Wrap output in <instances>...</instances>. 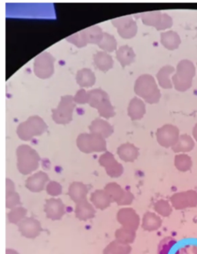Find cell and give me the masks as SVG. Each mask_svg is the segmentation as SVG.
<instances>
[{"label":"cell","mask_w":197,"mask_h":254,"mask_svg":"<svg viewBox=\"0 0 197 254\" xmlns=\"http://www.w3.org/2000/svg\"><path fill=\"white\" fill-rule=\"evenodd\" d=\"M44 211L47 218L52 220H61L66 213L65 205L61 199L52 198L46 201Z\"/></svg>","instance_id":"2e32d148"},{"label":"cell","mask_w":197,"mask_h":254,"mask_svg":"<svg viewBox=\"0 0 197 254\" xmlns=\"http://www.w3.org/2000/svg\"><path fill=\"white\" fill-rule=\"evenodd\" d=\"M19 231L22 237L34 239L41 234V223L33 217H27L19 223Z\"/></svg>","instance_id":"9a60e30c"},{"label":"cell","mask_w":197,"mask_h":254,"mask_svg":"<svg viewBox=\"0 0 197 254\" xmlns=\"http://www.w3.org/2000/svg\"><path fill=\"white\" fill-rule=\"evenodd\" d=\"M15 191V185L9 179H6V193L14 192Z\"/></svg>","instance_id":"f6af8a7d"},{"label":"cell","mask_w":197,"mask_h":254,"mask_svg":"<svg viewBox=\"0 0 197 254\" xmlns=\"http://www.w3.org/2000/svg\"><path fill=\"white\" fill-rule=\"evenodd\" d=\"M75 107L73 96L70 95L63 96L58 107L52 110V117L54 122L62 125L69 124L72 120V114Z\"/></svg>","instance_id":"52a82bcc"},{"label":"cell","mask_w":197,"mask_h":254,"mask_svg":"<svg viewBox=\"0 0 197 254\" xmlns=\"http://www.w3.org/2000/svg\"><path fill=\"white\" fill-rule=\"evenodd\" d=\"M112 23L117 28L122 38L131 39L137 33V25L132 16L116 18L112 20Z\"/></svg>","instance_id":"7c38bea8"},{"label":"cell","mask_w":197,"mask_h":254,"mask_svg":"<svg viewBox=\"0 0 197 254\" xmlns=\"http://www.w3.org/2000/svg\"><path fill=\"white\" fill-rule=\"evenodd\" d=\"M175 71L174 67L171 65H166L160 69L158 72L156 77H157L159 84L163 89H171L173 87L171 81L170 79V75Z\"/></svg>","instance_id":"4dcf8cb0"},{"label":"cell","mask_w":197,"mask_h":254,"mask_svg":"<svg viewBox=\"0 0 197 254\" xmlns=\"http://www.w3.org/2000/svg\"><path fill=\"white\" fill-rule=\"evenodd\" d=\"M6 254H19L17 251H14V250L12 249H7L6 252H5Z\"/></svg>","instance_id":"7dc6e473"},{"label":"cell","mask_w":197,"mask_h":254,"mask_svg":"<svg viewBox=\"0 0 197 254\" xmlns=\"http://www.w3.org/2000/svg\"><path fill=\"white\" fill-rule=\"evenodd\" d=\"M176 244H177V241L175 239L170 237H165L158 246L157 254H170V251L175 247Z\"/></svg>","instance_id":"74e56055"},{"label":"cell","mask_w":197,"mask_h":254,"mask_svg":"<svg viewBox=\"0 0 197 254\" xmlns=\"http://www.w3.org/2000/svg\"><path fill=\"white\" fill-rule=\"evenodd\" d=\"M117 154L124 162L132 163L139 156V149L131 143H125L118 148Z\"/></svg>","instance_id":"44dd1931"},{"label":"cell","mask_w":197,"mask_h":254,"mask_svg":"<svg viewBox=\"0 0 197 254\" xmlns=\"http://www.w3.org/2000/svg\"><path fill=\"white\" fill-rule=\"evenodd\" d=\"M47 125L39 116L29 117L27 121L18 126L16 132L19 139L31 140L34 136H40L47 130Z\"/></svg>","instance_id":"277c9868"},{"label":"cell","mask_w":197,"mask_h":254,"mask_svg":"<svg viewBox=\"0 0 197 254\" xmlns=\"http://www.w3.org/2000/svg\"><path fill=\"white\" fill-rule=\"evenodd\" d=\"M104 190L107 192L112 202L118 203L124 197L125 190L123 189L117 183H110L105 187Z\"/></svg>","instance_id":"d6a6232c"},{"label":"cell","mask_w":197,"mask_h":254,"mask_svg":"<svg viewBox=\"0 0 197 254\" xmlns=\"http://www.w3.org/2000/svg\"><path fill=\"white\" fill-rule=\"evenodd\" d=\"M74 101L75 103H79V104L88 103V101H89L88 92H86L84 89H79L75 96H74Z\"/></svg>","instance_id":"7bdbcfd3"},{"label":"cell","mask_w":197,"mask_h":254,"mask_svg":"<svg viewBox=\"0 0 197 254\" xmlns=\"http://www.w3.org/2000/svg\"><path fill=\"white\" fill-rule=\"evenodd\" d=\"M54 61L55 59L48 53L44 52L35 58L34 72L40 79L51 77L54 72Z\"/></svg>","instance_id":"9c48e42d"},{"label":"cell","mask_w":197,"mask_h":254,"mask_svg":"<svg viewBox=\"0 0 197 254\" xmlns=\"http://www.w3.org/2000/svg\"><path fill=\"white\" fill-rule=\"evenodd\" d=\"M135 231L124 227L118 229L115 232L116 240L124 244H132L135 241Z\"/></svg>","instance_id":"836d02e7"},{"label":"cell","mask_w":197,"mask_h":254,"mask_svg":"<svg viewBox=\"0 0 197 254\" xmlns=\"http://www.w3.org/2000/svg\"><path fill=\"white\" fill-rule=\"evenodd\" d=\"M117 61L120 63L123 67L131 65L135 60V54L133 50L128 46L120 47L117 51Z\"/></svg>","instance_id":"4316f807"},{"label":"cell","mask_w":197,"mask_h":254,"mask_svg":"<svg viewBox=\"0 0 197 254\" xmlns=\"http://www.w3.org/2000/svg\"><path fill=\"white\" fill-rule=\"evenodd\" d=\"M99 163L102 167L106 169L107 174L112 178H118L124 173V167L122 164L118 163L114 156L110 152L101 155Z\"/></svg>","instance_id":"5bb4252c"},{"label":"cell","mask_w":197,"mask_h":254,"mask_svg":"<svg viewBox=\"0 0 197 254\" xmlns=\"http://www.w3.org/2000/svg\"><path fill=\"white\" fill-rule=\"evenodd\" d=\"M16 156L18 170L23 175L31 174L40 166V155L28 145L19 146L16 149Z\"/></svg>","instance_id":"7a4b0ae2"},{"label":"cell","mask_w":197,"mask_h":254,"mask_svg":"<svg viewBox=\"0 0 197 254\" xmlns=\"http://www.w3.org/2000/svg\"><path fill=\"white\" fill-rule=\"evenodd\" d=\"M26 215H27L26 209L21 207V206H17V207L11 210V211L7 215V217H8L9 223L19 225V223L21 221L26 219Z\"/></svg>","instance_id":"d590c367"},{"label":"cell","mask_w":197,"mask_h":254,"mask_svg":"<svg viewBox=\"0 0 197 254\" xmlns=\"http://www.w3.org/2000/svg\"><path fill=\"white\" fill-rule=\"evenodd\" d=\"M154 210L158 214L164 216V217L170 216L173 212L171 205L170 204L168 201L164 200V199H160L155 203Z\"/></svg>","instance_id":"f35d334b"},{"label":"cell","mask_w":197,"mask_h":254,"mask_svg":"<svg viewBox=\"0 0 197 254\" xmlns=\"http://www.w3.org/2000/svg\"><path fill=\"white\" fill-rule=\"evenodd\" d=\"M174 165L179 171H189L192 168V159L191 158V156L184 153L177 155L174 159Z\"/></svg>","instance_id":"e575fe53"},{"label":"cell","mask_w":197,"mask_h":254,"mask_svg":"<svg viewBox=\"0 0 197 254\" xmlns=\"http://www.w3.org/2000/svg\"><path fill=\"white\" fill-rule=\"evenodd\" d=\"M88 96L89 106L97 109L102 117L109 119L115 116V110L110 103V97L103 89H96L88 91Z\"/></svg>","instance_id":"5b68a950"},{"label":"cell","mask_w":197,"mask_h":254,"mask_svg":"<svg viewBox=\"0 0 197 254\" xmlns=\"http://www.w3.org/2000/svg\"><path fill=\"white\" fill-rule=\"evenodd\" d=\"M162 223L163 221L160 216L152 212H147L144 214L142 218V228L145 231L153 232L159 230L161 227Z\"/></svg>","instance_id":"603a6c76"},{"label":"cell","mask_w":197,"mask_h":254,"mask_svg":"<svg viewBox=\"0 0 197 254\" xmlns=\"http://www.w3.org/2000/svg\"><path fill=\"white\" fill-rule=\"evenodd\" d=\"M133 199V194H132V192L126 190L124 197H123V199H121L117 204H118L119 206H127V205L131 204V203H132Z\"/></svg>","instance_id":"ee69618b"},{"label":"cell","mask_w":197,"mask_h":254,"mask_svg":"<svg viewBox=\"0 0 197 254\" xmlns=\"http://www.w3.org/2000/svg\"><path fill=\"white\" fill-rule=\"evenodd\" d=\"M49 177L43 171L38 172L26 180V188L33 192H40L47 187Z\"/></svg>","instance_id":"e0dca14e"},{"label":"cell","mask_w":197,"mask_h":254,"mask_svg":"<svg viewBox=\"0 0 197 254\" xmlns=\"http://www.w3.org/2000/svg\"><path fill=\"white\" fill-rule=\"evenodd\" d=\"M66 40L75 45V47H77L78 48L86 47L88 44L84 30H81V31L78 32L75 34L68 36V37H66Z\"/></svg>","instance_id":"ab89813d"},{"label":"cell","mask_w":197,"mask_h":254,"mask_svg":"<svg viewBox=\"0 0 197 254\" xmlns=\"http://www.w3.org/2000/svg\"><path fill=\"white\" fill-rule=\"evenodd\" d=\"M47 192L52 196H60L63 192L62 186L55 181H51L47 185Z\"/></svg>","instance_id":"b9f144b4"},{"label":"cell","mask_w":197,"mask_h":254,"mask_svg":"<svg viewBox=\"0 0 197 254\" xmlns=\"http://www.w3.org/2000/svg\"><path fill=\"white\" fill-rule=\"evenodd\" d=\"M132 251L130 244L116 241L110 243L103 251V254H130Z\"/></svg>","instance_id":"f546056e"},{"label":"cell","mask_w":197,"mask_h":254,"mask_svg":"<svg viewBox=\"0 0 197 254\" xmlns=\"http://www.w3.org/2000/svg\"><path fill=\"white\" fill-rule=\"evenodd\" d=\"M195 147V143L191 136L183 134L180 136L177 143L172 147L174 153H188Z\"/></svg>","instance_id":"d4e9b609"},{"label":"cell","mask_w":197,"mask_h":254,"mask_svg":"<svg viewBox=\"0 0 197 254\" xmlns=\"http://www.w3.org/2000/svg\"><path fill=\"white\" fill-rule=\"evenodd\" d=\"M100 48L104 51L113 52L117 49V43L115 37L107 33H104L103 40L100 42V44L98 45Z\"/></svg>","instance_id":"8d00e7d4"},{"label":"cell","mask_w":197,"mask_h":254,"mask_svg":"<svg viewBox=\"0 0 197 254\" xmlns=\"http://www.w3.org/2000/svg\"><path fill=\"white\" fill-rule=\"evenodd\" d=\"M156 139L160 146L173 147L180 138V130L175 126L166 124L156 131Z\"/></svg>","instance_id":"30bf717a"},{"label":"cell","mask_w":197,"mask_h":254,"mask_svg":"<svg viewBox=\"0 0 197 254\" xmlns=\"http://www.w3.org/2000/svg\"><path fill=\"white\" fill-rule=\"evenodd\" d=\"M172 206L177 210L197 206V192L193 190L173 194L170 198Z\"/></svg>","instance_id":"8fae6325"},{"label":"cell","mask_w":197,"mask_h":254,"mask_svg":"<svg viewBox=\"0 0 197 254\" xmlns=\"http://www.w3.org/2000/svg\"><path fill=\"white\" fill-rule=\"evenodd\" d=\"M90 200L95 207L100 210H105L110 206L112 202L110 196L103 190H97L91 194Z\"/></svg>","instance_id":"cb8c5ba5"},{"label":"cell","mask_w":197,"mask_h":254,"mask_svg":"<svg viewBox=\"0 0 197 254\" xmlns=\"http://www.w3.org/2000/svg\"><path fill=\"white\" fill-rule=\"evenodd\" d=\"M75 214L76 218L82 221H86L93 218L96 215V210L93 205L88 202L87 199L76 203Z\"/></svg>","instance_id":"d6986e66"},{"label":"cell","mask_w":197,"mask_h":254,"mask_svg":"<svg viewBox=\"0 0 197 254\" xmlns=\"http://www.w3.org/2000/svg\"><path fill=\"white\" fill-rule=\"evenodd\" d=\"M76 82L81 87H91L96 83L94 72L89 69H82L76 74Z\"/></svg>","instance_id":"83f0119b"},{"label":"cell","mask_w":197,"mask_h":254,"mask_svg":"<svg viewBox=\"0 0 197 254\" xmlns=\"http://www.w3.org/2000/svg\"><path fill=\"white\" fill-rule=\"evenodd\" d=\"M91 133L97 134L102 137L108 138L113 133V127L107 121H103L102 119H96L91 123L89 127Z\"/></svg>","instance_id":"ac0fdd59"},{"label":"cell","mask_w":197,"mask_h":254,"mask_svg":"<svg viewBox=\"0 0 197 254\" xmlns=\"http://www.w3.org/2000/svg\"><path fill=\"white\" fill-rule=\"evenodd\" d=\"M117 220L124 228L136 231L139 228L140 218L132 208H123L117 213Z\"/></svg>","instance_id":"4fadbf2b"},{"label":"cell","mask_w":197,"mask_h":254,"mask_svg":"<svg viewBox=\"0 0 197 254\" xmlns=\"http://www.w3.org/2000/svg\"><path fill=\"white\" fill-rule=\"evenodd\" d=\"M196 69L191 61H180L177 67V73L173 76L176 89L180 92L187 91L192 86L193 78L195 76Z\"/></svg>","instance_id":"3957f363"},{"label":"cell","mask_w":197,"mask_h":254,"mask_svg":"<svg viewBox=\"0 0 197 254\" xmlns=\"http://www.w3.org/2000/svg\"><path fill=\"white\" fill-rule=\"evenodd\" d=\"M161 43L167 50H173L178 48L181 40L176 32L168 31L161 33Z\"/></svg>","instance_id":"f1b7e54d"},{"label":"cell","mask_w":197,"mask_h":254,"mask_svg":"<svg viewBox=\"0 0 197 254\" xmlns=\"http://www.w3.org/2000/svg\"><path fill=\"white\" fill-rule=\"evenodd\" d=\"M76 144L82 153H100L107 150V142L104 138L94 133H82L76 139Z\"/></svg>","instance_id":"8992f818"},{"label":"cell","mask_w":197,"mask_h":254,"mask_svg":"<svg viewBox=\"0 0 197 254\" xmlns=\"http://www.w3.org/2000/svg\"><path fill=\"white\" fill-rule=\"evenodd\" d=\"M88 190L86 185L80 182H74L71 184L69 189V196L75 203L86 199Z\"/></svg>","instance_id":"7402d4cb"},{"label":"cell","mask_w":197,"mask_h":254,"mask_svg":"<svg viewBox=\"0 0 197 254\" xmlns=\"http://www.w3.org/2000/svg\"><path fill=\"white\" fill-rule=\"evenodd\" d=\"M135 94L140 96L146 103L154 104L160 101V89L156 85L154 78L150 75H142L135 81L134 86Z\"/></svg>","instance_id":"6da1fadb"},{"label":"cell","mask_w":197,"mask_h":254,"mask_svg":"<svg viewBox=\"0 0 197 254\" xmlns=\"http://www.w3.org/2000/svg\"><path fill=\"white\" fill-rule=\"evenodd\" d=\"M142 22L146 26H154L157 30H163L173 26V19L160 11H151L140 13Z\"/></svg>","instance_id":"ba28073f"},{"label":"cell","mask_w":197,"mask_h":254,"mask_svg":"<svg viewBox=\"0 0 197 254\" xmlns=\"http://www.w3.org/2000/svg\"><path fill=\"white\" fill-rule=\"evenodd\" d=\"M193 136L197 142V124H196L195 127H194V129H193Z\"/></svg>","instance_id":"bcb514c9"},{"label":"cell","mask_w":197,"mask_h":254,"mask_svg":"<svg viewBox=\"0 0 197 254\" xmlns=\"http://www.w3.org/2000/svg\"><path fill=\"white\" fill-rule=\"evenodd\" d=\"M85 35H86V40L88 44L93 43V44H100L101 40H103L104 33L102 30L101 28L97 25L90 26L87 29H83Z\"/></svg>","instance_id":"1f68e13d"},{"label":"cell","mask_w":197,"mask_h":254,"mask_svg":"<svg viewBox=\"0 0 197 254\" xmlns=\"http://www.w3.org/2000/svg\"><path fill=\"white\" fill-rule=\"evenodd\" d=\"M145 114L146 106L143 102L138 97H134L129 104V117L132 119V121H139L144 117Z\"/></svg>","instance_id":"ffe728a7"},{"label":"cell","mask_w":197,"mask_h":254,"mask_svg":"<svg viewBox=\"0 0 197 254\" xmlns=\"http://www.w3.org/2000/svg\"><path fill=\"white\" fill-rule=\"evenodd\" d=\"M21 204L20 196L19 193L14 191V192L6 193V200H5V206L8 209H14L17 207Z\"/></svg>","instance_id":"60d3db41"},{"label":"cell","mask_w":197,"mask_h":254,"mask_svg":"<svg viewBox=\"0 0 197 254\" xmlns=\"http://www.w3.org/2000/svg\"><path fill=\"white\" fill-rule=\"evenodd\" d=\"M93 60L98 69L105 72L113 68L114 64L111 56L109 55L106 52H98L95 54Z\"/></svg>","instance_id":"484cf974"}]
</instances>
